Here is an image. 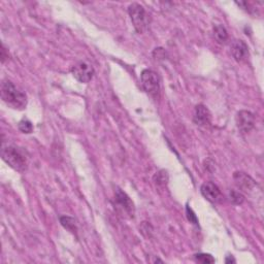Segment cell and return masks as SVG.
<instances>
[{
  "label": "cell",
  "instance_id": "cell-1",
  "mask_svg": "<svg viewBox=\"0 0 264 264\" xmlns=\"http://www.w3.org/2000/svg\"><path fill=\"white\" fill-rule=\"evenodd\" d=\"M2 98L7 104L16 109H24L27 105L26 94L11 81L3 82Z\"/></svg>",
  "mask_w": 264,
  "mask_h": 264
},
{
  "label": "cell",
  "instance_id": "cell-2",
  "mask_svg": "<svg viewBox=\"0 0 264 264\" xmlns=\"http://www.w3.org/2000/svg\"><path fill=\"white\" fill-rule=\"evenodd\" d=\"M2 156L12 168L19 173H24L28 167V156L22 148L8 146L3 149Z\"/></svg>",
  "mask_w": 264,
  "mask_h": 264
},
{
  "label": "cell",
  "instance_id": "cell-3",
  "mask_svg": "<svg viewBox=\"0 0 264 264\" xmlns=\"http://www.w3.org/2000/svg\"><path fill=\"white\" fill-rule=\"evenodd\" d=\"M128 14L130 16L132 24H134L136 30L139 33L145 32L149 24L148 15L145 9L139 4H132L128 8Z\"/></svg>",
  "mask_w": 264,
  "mask_h": 264
},
{
  "label": "cell",
  "instance_id": "cell-4",
  "mask_svg": "<svg viewBox=\"0 0 264 264\" xmlns=\"http://www.w3.org/2000/svg\"><path fill=\"white\" fill-rule=\"evenodd\" d=\"M141 80L144 90L151 96H156L160 91V81L158 74L153 70L146 69L142 72Z\"/></svg>",
  "mask_w": 264,
  "mask_h": 264
},
{
  "label": "cell",
  "instance_id": "cell-5",
  "mask_svg": "<svg viewBox=\"0 0 264 264\" xmlns=\"http://www.w3.org/2000/svg\"><path fill=\"white\" fill-rule=\"evenodd\" d=\"M71 73L75 80L79 81L80 83L87 84L93 79L94 69L89 63L85 61H80L72 66Z\"/></svg>",
  "mask_w": 264,
  "mask_h": 264
},
{
  "label": "cell",
  "instance_id": "cell-6",
  "mask_svg": "<svg viewBox=\"0 0 264 264\" xmlns=\"http://www.w3.org/2000/svg\"><path fill=\"white\" fill-rule=\"evenodd\" d=\"M115 205L116 209L121 213V215L125 217H134L135 215V205L131 199L127 196L126 193L122 192L120 189L116 192L115 197Z\"/></svg>",
  "mask_w": 264,
  "mask_h": 264
},
{
  "label": "cell",
  "instance_id": "cell-7",
  "mask_svg": "<svg viewBox=\"0 0 264 264\" xmlns=\"http://www.w3.org/2000/svg\"><path fill=\"white\" fill-rule=\"evenodd\" d=\"M236 125L241 134H248L255 125V117L249 110H240L236 115Z\"/></svg>",
  "mask_w": 264,
  "mask_h": 264
},
{
  "label": "cell",
  "instance_id": "cell-8",
  "mask_svg": "<svg viewBox=\"0 0 264 264\" xmlns=\"http://www.w3.org/2000/svg\"><path fill=\"white\" fill-rule=\"evenodd\" d=\"M193 121L198 126H207L211 124L212 121V115L206 106L203 104H198L195 107L194 110V116Z\"/></svg>",
  "mask_w": 264,
  "mask_h": 264
},
{
  "label": "cell",
  "instance_id": "cell-9",
  "mask_svg": "<svg viewBox=\"0 0 264 264\" xmlns=\"http://www.w3.org/2000/svg\"><path fill=\"white\" fill-rule=\"evenodd\" d=\"M230 51H231L233 58L237 62H241L243 60H246L249 56V49H248L247 44L240 40H236L232 42L230 46Z\"/></svg>",
  "mask_w": 264,
  "mask_h": 264
},
{
  "label": "cell",
  "instance_id": "cell-10",
  "mask_svg": "<svg viewBox=\"0 0 264 264\" xmlns=\"http://www.w3.org/2000/svg\"><path fill=\"white\" fill-rule=\"evenodd\" d=\"M200 191H201V194L203 195V197L209 200L210 202H217L220 200V197H221V191L218 188L217 185H215L214 183L212 182H207V183H204L201 188H200Z\"/></svg>",
  "mask_w": 264,
  "mask_h": 264
},
{
  "label": "cell",
  "instance_id": "cell-11",
  "mask_svg": "<svg viewBox=\"0 0 264 264\" xmlns=\"http://www.w3.org/2000/svg\"><path fill=\"white\" fill-rule=\"evenodd\" d=\"M233 178H234L236 185L243 191L252 190L256 185L255 181L251 177H249L248 175L243 174V173H235Z\"/></svg>",
  "mask_w": 264,
  "mask_h": 264
},
{
  "label": "cell",
  "instance_id": "cell-12",
  "mask_svg": "<svg viewBox=\"0 0 264 264\" xmlns=\"http://www.w3.org/2000/svg\"><path fill=\"white\" fill-rule=\"evenodd\" d=\"M214 36L215 40L219 44H225L228 40V33L226 28L223 25H217L214 28Z\"/></svg>",
  "mask_w": 264,
  "mask_h": 264
},
{
  "label": "cell",
  "instance_id": "cell-13",
  "mask_svg": "<svg viewBox=\"0 0 264 264\" xmlns=\"http://www.w3.org/2000/svg\"><path fill=\"white\" fill-rule=\"evenodd\" d=\"M60 223L61 225L63 226V227L65 229H67L68 231L72 232V233H75V231H77V226H75V221L73 218H70V217H61L60 218Z\"/></svg>",
  "mask_w": 264,
  "mask_h": 264
},
{
  "label": "cell",
  "instance_id": "cell-14",
  "mask_svg": "<svg viewBox=\"0 0 264 264\" xmlns=\"http://www.w3.org/2000/svg\"><path fill=\"white\" fill-rule=\"evenodd\" d=\"M18 127H19V130L22 131L23 134H27L28 135V134H31V132L33 131V125L27 119H23L22 121L19 122Z\"/></svg>",
  "mask_w": 264,
  "mask_h": 264
},
{
  "label": "cell",
  "instance_id": "cell-15",
  "mask_svg": "<svg viewBox=\"0 0 264 264\" xmlns=\"http://www.w3.org/2000/svg\"><path fill=\"white\" fill-rule=\"evenodd\" d=\"M195 259L197 262L203 263V264H210V263H214L215 262V258H213L212 255L210 254H197L195 255Z\"/></svg>",
  "mask_w": 264,
  "mask_h": 264
},
{
  "label": "cell",
  "instance_id": "cell-16",
  "mask_svg": "<svg viewBox=\"0 0 264 264\" xmlns=\"http://www.w3.org/2000/svg\"><path fill=\"white\" fill-rule=\"evenodd\" d=\"M230 200L233 204H241L244 200V197L240 192L232 190L230 191Z\"/></svg>",
  "mask_w": 264,
  "mask_h": 264
},
{
  "label": "cell",
  "instance_id": "cell-17",
  "mask_svg": "<svg viewBox=\"0 0 264 264\" xmlns=\"http://www.w3.org/2000/svg\"><path fill=\"white\" fill-rule=\"evenodd\" d=\"M187 214H188V219L192 222H194V224H197V219H196L195 215L192 213V211L189 209V207H187Z\"/></svg>",
  "mask_w": 264,
  "mask_h": 264
},
{
  "label": "cell",
  "instance_id": "cell-18",
  "mask_svg": "<svg viewBox=\"0 0 264 264\" xmlns=\"http://www.w3.org/2000/svg\"><path fill=\"white\" fill-rule=\"evenodd\" d=\"M225 262H226V263H231V262L234 263V262H235V259H234L232 256H229L228 258H226Z\"/></svg>",
  "mask_w": 264,
  "mask_h": 264
}]
</instances>
